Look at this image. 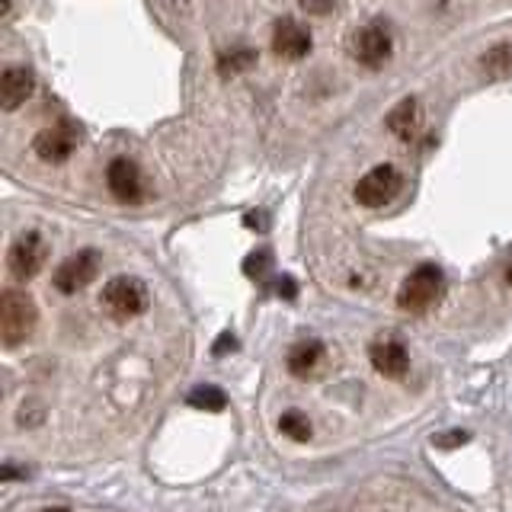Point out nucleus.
<instances>
[{
	"mask_svg": "<svg viewBox=\"0 0 512 512\" xmlns=\"http://www.w3.org/2000/svg\"><path fill=\"white\" fill-rule=\"evenodd\" d=\"M39 324V311L36 301H32L26 292H16V288H7L4 298H0V340H4L7 349L26 343L32 330Z\"/></svg>",
	"mask_w": 512,
	"mask_h": 512,
	"instance_id": "f257e3e1",
	"label": "nucleus"
},
{
	"mask_svg": "<svg viewBox=\"0 0 512 512\" xmlns=\"http://www.w3.org/2000/svg\"><path fill=\"white\" fill-rule=\"evenodd\" d=\"M442 288H445L442 269L426 263L420 269H413L404 279V285H400V292H397V304L410 314H423L442 298Z\"/></svg>",
	"mask_w": 512,
	"mask_h": 512,
	"instance_id": "f03ea898",
	"label": "nucleus"
},
{
	"mask_svg": "<svg viewBox=\"0 0 512 512\" xmlns=\"http://www.w3.org/2000/svg\"><path fill=\"white\" fill-rule=\"evenodd\" d=\"M103 308L116 320H132L148 308V288L135 276H116L103 288Z\"/></svg>",
	"mask_w": 512,
	"mask_h": 512,
	"instance_id": "7ed1b4c3",
	"label": "nucleus"
},
{
	"mask_svg": "<svg viewBox=\"0 0 512 512\" xmlns=\"http://www.w3.org/2000/svg\"><path fill=\"white\" fill-rule=\"evenodd\" d=\"M400 189H404V176H400V170L391 164H381L375 170H368L356 183V202L365 208H381V205H388Z\"/></svg>",
	"mask_w": 512,
	"mask_h": 512,
	"instance_id": "20e7f679",
	"label": "nucleus"
},
{
	"mask_svg": "<svg viewBox=\"0 0 512 512\" xmlns=\"http://www.w3.org/2000/svg\"><path fill=\"white\" fill-rule=\"evenodd\" d=\"M45 256H48V247H45L42 234H36V231L20 234L13 240L10 253H7L10 276L20 279V282H29L32 276H39V269L45 266Z\"/></svg>",
	"mask_w": 512,
	"mask_h": 512,
	"instance_id": "39448f33",
	"label": "nucleus"
},
{
	"mask_svg": "<svg viewBox=\"0 0 512 512\" xmlns=\"http://www.w3.org/2000/svg\"><path fill=\"white\" fill-rule=\"evenodd\" d=\"M391 29L384 23H368L362 26L356 36H352V58H356L359 64H365V68H378V64H384L391 58Z\"/></svg>",
	"mask_w": 512,
	"mask_h": 512,
	"instance_id": "423d86ee",
	"label": "nucleus"
},
{
	"mask_svg": "<svg viewBox=\"0 0 512 512\" xmlns=\"http://www.w3.org/2000/svg\"><path fill=\"white\" fill-rule=\"evenodd\" d=\"M96 272H100V253L96 250H80L74 256H68L58 272H55V288L64 295H77L80 288H87L93 279H96Z\"/></svg>",
	"mask_w": 512,
	"mask_h": 512,
	"instance_id": "0eeeda50",
	"label": "nucleus"
},
{
	"mask_svg": "<svg viewBox=\"0 0 512 512\" xmlns=\"http://www.w3.org/2000/svg\"><path fill=\"white\" fill-rule=\"evenodd\" d=\"M106 183L109 192L116 196L119 202H141L144 199V180H141V170L135 160L128 157H116L106 170Z\"/></svg>",
	"mask_w": 512,
	"mask_h": 512,
	"instance_id": "6e6552de",
	"label": "nucleus"
},
{
	"mask_svg": "<svg viewBox=\"0 0 512 512\" xmlns=\"http://www.w3.org/2000/svg\"><path fill=\"white\" fill-rule=\"evenodd\" d=\"M272 52L285 61H298L311 52V32L295 20H279L272 29Z\"/></svg>",
	"mask_w": 512,
	"mask_h": 512,
	"instance_id": "1a4fd4ad",
	"label": "nucleus"
},
{
	"mask_svg": "<svg viewBox=\"0 0 512 512\" xmlns=\"http://www.w3.org/2000/svg\"><path fill=\"white\" fill-rule=\"evenodd\" d=\"M32 148H36V154L42 160H48V164H61V160H68L77 148V135L71 125H55V128H45V132L36 135V141H32Z\"/></svg>",
	"mask_w": 512,
	"mask_h": 512,
	"instance_id": "9d476101",
	"label": "nucleus"
},
{
	"mask_svg": "<svg viewBox=\"0 0 512 512\" xmlns=\"http://www.w3.org/2000/svg\"><path fill=\"white\" fill-rule=\"evenodd\" d=\"M32 87H36V77H32L29 68H20V64L7 68L4 77H0V109L13 112L16 106H23L29 100Z\"/></svg>",
	"mask_w": 512,
	"mask_h": 512,
	"instance_id": "9b49d317",
	"label": "nucleus"
},
{
	"mask_svg": "<svg viewBox=\"0 0 512 512\" xmlns=\"http://www.w3.org/2000/svg\"><path fill=\"white\" fill-rule=\"evenodd\" d=\"M368 356H372L375 372H381L384 378H404V375H407V368H410L407 349L400 346L397 340H381V343H375Z\"/></svg>",
	"mask_w": 512,
	"mask_h": 512,
	"instance_id": "f8f14e48",
	"label": "nucleus"
},
{
	"mask_svg": "<svg viewBox=\"0 0 512 512\" xmlns=\"http://www.w3.org/2000/svg\"><path fill=\"white\" fill-rule=\"evenodd\" d=\"M388 128L400 138V141H413L423 128V109L416 100H400L391 112H388Z\"/></svg>",
	"mask_w": 512,
	"mask_h": 512,
	"instance_id": "ddd939ff",
	"label": "nucleus"
},
{
	"mask_svg": "<svg viewBox=\"0 0 512 512\" xmlns=\"http://www.w3.org/2000/svg\"><path fill=\"white\" fill-rule=\"evenodd\" d=\"M320 356H324V346H320L317 340H304L298 346H292V352H288V372L304 378V375H311Z\"/></svg>",
	"mask_w": 512,
	"mask_h": 512,
	"instance_id": "4468645a",
	"label": "nucleus"
},
{
	"mask_svg": "<svg viewBox=\"0 0 512 512\" xmlns=\"http://www.w3.org/2000/svg\"><path fill=\"white\" fill-rule=\"evenodd\" d=\"M480 64H484V71L490 77H509L512 74V42L493 45L490 52L480 58Z\"/></svg>",
	"mask_w": 512,
	"mask_h": 512,
	"instance_id": "2eb2a0df",
	"label": "nucleus"
},
{
	"mask_svg": "<svg viewBox=\"0 0 512 512\" xmlns=\"http://www.w3.org/2000/svg\"><path fill=\"white\" fill-rule=\"evenodd\" d=\"M189 404L196 410H208V413H218L228 407V397H224L221 388H215V384H202V388H196L189 394Z\"/></svg>",
	"mask_w": 512,
	"mask_h": 512,
	"instance_id": "dca6fc26",
	"label": "nucleus"
},
{
	"mask_svg": "<svg viewBox=\"0 0 512 512\" xmlns=\"http://www.w3.org/2000/svg\"><path fill=\"white\" fill-rule=\"evenodd\" d=\"M279 429L285 432L288 439H295V442H308L311 439V423H308V416H301L298 410H288L282 420H279Z\"/></svg>",
	"mask_w": 512,
	"mask_h": 512,
	"instance_id": "f3484780",
	"label": "nucleus"
},
{
	"mask_svg": "<svg viewBox=\"0 0 512 512\" xmlns=\"http://www.w3.org/2000/svg\"><path fill=\"white\" fill-rule=\"evenodd\" d=\"M244 269H247V276H250V279H263V276H266V269H269V253H266V250L250 253V256H247V263H244Z\"/></svg>",
	"mask_w": 512,
	"mask_h": 512,
	"instance_id": "a211bd4d",
	"label": "nucleus"
},
{
	"mask_svg": "<svg viewBox=\"0 0 512 512\" xmlns=\"http://www.w3.org/2000/svg\"><path fill=\"white\" fill-rule=\"evenodd\" d=\"M253 61H256L253 52H234L228 58H221V71H244V68H250Z\"/></svg>",
	"mask_w": 512,
	"mask_h": 512,
	"instance_id": "6ab92c4d",
	"label": "nucleus"
},
{
	"mask_svg": "<svg viewBox=\"0 0 512 512\" xmlns=\"http://www.w3.org/2000/svg\"><path fill=\"white\" fill-rule=\"evenodd\" d=\"M298 4L304 13H311V16H327L336 7V0H298Z\"/></svg>",
	"mask_w": 512,
	"mask_h": 512,
	"instance_id": "aec40b11",
	"label": "nucleus"
},
{
	"mask_svg": "<svg viewBox=\"0 0 512 512\" xmlns=\"http://www.w3.org/2000/svg\"><path fill=\"white\" fill-rule=\"evenodd\" d=\"M42 512H71V509H42Z\"/></svg>",
	"mask_w": 512,
	"mask_h": 512,
	"instance_id": "412c9836",
	"label": "nucleus"
}]
</instances>
